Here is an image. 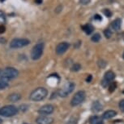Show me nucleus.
<instances>
[{
	"label": "nucleus",
	"mask_w": 124,
	"mask_h": 124,
	"mask_svg": "<svg viewBox=\"0 0 124 124\" xmlns=\"http://www.w3.org/2000/svg\"><path fill=\"white\" fill-rule=\"evenodd\" d=\"M48 92L45 87H37L31 92L29 95V99L32 101L38 102L41 101L47 96Z\"/></svg>",
	"instance_id": "1"
},
{
	"label": "nucleus",
	"mask_w": 124,
	"mask_h": 124,
	"mask_svg": "<svg viewBox=\"0 0 124 124\" xmlns=\"http://www.w3.org/2000/svg\"><path fill=\"white\" fill-rule=\"evenodd\" d=\"M18 74H19L18 70L15 69V68L8 67V68H6L5 69L2 70L0 78H1L2 81H4L8 83V81H9L10 79L16 78V77L18 76Z\"/></svg>",
	"instance_id": "2"
},
{
	"label": "nucleus",
	"mask_w": 124,
	"mask_h": 124,
	"mask_svg": "<svg viewBox=\"0 0 124 124\" xmlns=\"http://www.w3.org/2000/svg\"><path fill=\"white\" fill-rule=\"evenodd\" d=\"M18 113V109L14 105H6L0 108V115L9 118L16 115Z\"/></svg>",
	"instance_id": "3"
},
{
	"label": "nucleus",
	"mask_w": 124,
	"mask_h": 124,
	"mask_svg": "<svg viewBox=\"0 0 124 124\" xmlns=\"http://www.w3.org/2000/svg\"><path fill=\"white\" fill-rule=\"evenodd\" d=\"M43 50H44V44L43 43H38L32 48L31 51V58L32 60H38L39 58L43 54Z\"/></svg>",
	"instance_id": "4"
},
{
	"label": "nucleus",
	"mask_w": 124,
	"mask_h": 124,
	"mask_svg": "<svg viewBox=\"0 0 124 124\" xmlns=\"http://www.w3.org/2000/svg\"><path fill=\"white\" fill-rule=\"evenodd\" d=\"M30 41L27 38H14L11 41L10 48L12 49H17L29 45Z\"/></svg>",
	"instance_id": "5"
},
{
	"label": "nucleus",
	"mask_w": 124,
	"mask_h": 124,
	"mask_svg": "<svg viewBox=\"0 0 124 124\" xmlns=\"http://www.w3.org/2000/svg\"><path fill=\"white\" fill-rule=\"evenodd\" d=\"M85 96L86 94L84 91H79V92H77L71 100V106H77V105H80L85 100Z\"/></svg>",
	"instance_id": "6"
},
{
	"label": "nucleus",
	"mask_w": 124,
	"mask_h": 124,
	"mask_svg": "<svg viewBox=\"0 0 124 124\" xmlns=\"http://www.w3.org/2000/svg\"><path fill=\"white\" fill-rule=\"evenodd\" d=\"M75 88V84L71 82H68L63 86L62 89L58 91V95L61 97H66L70 93L73 92Z\"/></svg>",
	"instance_id": "7"
},
{
	"label": "nucleus",
	"mask_w": 124,
	"mask_h": 124,
	"mask_svg": "<svg viewBox=\"0 0 124 124\" xmlns=\"http://www.w3.org/2000/svg\"><path fill=\"white\" fill-rule=\"evenodd\" d=\"M54 110V107L52 105H45L43 106H41V108L39 109L38 113L41 115H49V114H51Z\"/></svg>",
	"instance_id": "8"
},
{
	"label": "nucleus",
	"mask_w": 124,
	"mask_h": 124,
	"mask_svg": "<svg viewBox=\"0 0 124 124\" xmlns=\"http://www.w3.org/2000/svg\"><path fill=\"white\" fill-rule=\"evenodd\" d=\"M69 47H70V44L68 43H67V42H62V43H60L58 44L57 47H56L55 51L58 55H62L66 52L67 51V49L69 48Z\"/></svg>",
	"instance_id": "9"
},
{
	"label": "nucleus",
	"mask_w": 124,
	"mask_h": 124,
	"mask_svg": "<svg viewBox=\"0 0 124 124\" xmlns=\"http://www.w3.org/2000/svg\"><path fill=\"white\" fill-rule=\"evenodd\" d=\"M54 122L53 118L47 115H41L36 119L37 124H52Z\"/></svg>",
	"instance_id": "10"
},
{
	"label": "nucleus",
	"mask_w": 124,
	"mask_h": 124,
	"mask_svg": "<svg viewBox=\"0 0 124 124\" xmlns=\"http://www.w3.org/2000/svg\"><path fill=\"white\" fill-rule=\"evenodd\" d=\"M116 114H117L116 111H114V110H107V111L105 112L104 114H103L102 118L104 119H109V118H114Z\"/></svg>",
	"instance_id": "11"
},
{
	"label": "nucleus",
	"mask_w": 124,
	"mask_h": 124,
	"mask_svg": "<svg viewBox=\"0 0 124 124\" xmlns=\"http://www.w3.org/2000/svg\"><path fill=\"white\" fill-rule=\"evenodd\" d=\"M114 78H115V74L112 71H107L106 73L105 74V76H104V79L108 82L113 81Z\"/></svg>",
	"instance_id": "12"
},
{
	"label": "nucleus",
	"mask_w": 124,
	"mask_h": 124,
	"mask_svg": "<svg viewBox=\"0 0 124 124\" xmlns=\"http://www.w3.org/2000/svg\"><path fill=\"white\" fill-rule=\"evenodd\" d=\"M121 23H122V20L120 19H115L111 23V27L113 28V29H114L115 31H118L121 27Z\"/></svg>",
	"instance_id": "13"
},
{
	"label": "nucleus",
	"mask_w": 124,
	"mask_h": 124,
	"mask_svg": "<svg viewBox=\"0 0 124 124\" xmlns=\"http://www.w3.org/2000/svg\"><path fill=\"white\" fill-rule=\"evenodd\" d=\"M102 109V105H101V103L99 101H95L93 103L92 105V110L94 112H99Z\"/></svg>",
	"instance_id": "14"
},
{
	"label": "nucleus",
	"mask_w": 124,
	"mask_h": 124,
	"mask_svg": "<svg viewBox=\"0 0 124 124\" xmlns=\"http://www.w3.org/2000/svg\"><path fill=\"white\" fill-rule=\"evenodd\" d=\"M20 98H21V95H20V94L13 93V94H11L8 96V100L11 102H16V101H18V100H20Z\"/></svg>",
	"instance_id": "15"
},
{
	"label": "nucleus",
	"mask_w": 124,
	"mask_h": 124,
	"mask_svg": "<svg viewBox=\"0 0 124 124\" xmlns=\"http://www.w3.org/2000/svg\"><path fill=\"white\" fill-rule=\"evenodd\" d=\"M82 29H83L87 34H92V32L93 31V27L90 24H87L82 26Z\"/></svg>",
	"instance_id": "16"
},
{
	"label": "nucleus",
	"mask_w": 124,
	"mask_h": 124,
	"mask_svg": "<svg viewBox=\"0 0 124 124\" xmlns=\"http://www.w3.org/2000/svg\"><path fill=\"white\" fill-rule=\"evenodd\" d=\"M81 69V65L78 64V63H76V64H74L71 67V71H73V72H77V71H79V69Z\"/></svg>",
	"instance_id": "17"
},
{
	"label": "nucleus",
	"mask_w": 124,
	"mask_h": 124,
	"mask_svg": "<svg viewBox=\"0 0 124 124\" xmlns=\"http://www.w3.org/2000/svg\"><path fill=\"white\" fill-rule=\"evenodd\" d=\"M91 39H92V41L94 42V43H97V42H99L100 39H101V35H100V34H98V33H97V34H94L92 36Z\"/></svg>",
	"instance_id": "18"
},
{
	"label": "nucleus",
	"mask_w": 124,
	"mask_h": 124,
	"mask_svg": "<svg viewBox=\"0 0 124 124\" xmlns=\"http://www.w3.org/2000/svg\"><path fill=\"white\" fill-rule=\"evenodd\" d=\"M77 123H78V117L72 116L71 118L69 119V121L67 122V124H77Z\"/></svg>",
	"instance_id": "19"
},
{
	"label": "nucleus",
	"mask_w": 124,
	"mask_h": 124,
	"mask_svg": "<svg viewBox=\"0 0 124 124\" xmlns=\"http://www.w3.org/2000/svg\"><path fill=\"white\" fill-rule=\"evenodd\" d=\"M5 22H6V16H5V14H4L3 11H0V23L3 25V23H5Z\"/></svg>",
	"instance_id": "20"
},
{
	"label": "nucleus",
	"mask_w": 124,
	"mask_h": 124,
	"mask_svg": "<svg viewBox=\"0 0 124 124\" xmlns=\"http://www.w3.org/2000/svg\"><path fill=\"white\" fill-rule=\"evenodd\" d=\"M8 86V83L7 82H4V81H2L0 80V90H3V89H6L7 87Z\"/></svg>",
	"instance_id": "21"
},
{
	"label": "nucleus",
	"mask_w": 124,
	"mask_h": 124,
	"mask_svg": "<svg viewBox=\"0 0 124 124\" xmlns=\"http://www.w3.org/2000/svg\"><path fill=\"white\" fill-rule=\"evenodd\" d=\"M104 35L106 36V38H109L112 36V31L109 29H106L104 31Z\"/></svg>",
	"instance_id": "22"
},
{
	"label": "nucleus",
	"mask_w": 124,
	"mask_h": 124,
	"mask_svg": "<svg viewBox=\"0 0 124 124\" xmlns=\"http://www.w3.org/2000/svg\"><path fill=\"white\" fill-rule=\"evenodd\" d=\"M116 86H117L116 83H111L110 85H109V92H113L115 90Z\"/></svg>",
	"instance_id": "23"
},
{
	"label": "nucleus",
	"mask_w": 124,
	"mask_h": 124,
	"mask_svg": "<svg viewBox=\"0 0 124 124\" xmlns=\"http://www.w3.org/2000/svg\"><path fill=\"white\" fill-rule=\"evenodd\" d=\"M103 13H104L105 16H107V17H111L112 16V12L110 11V10H109V9H104Z\"/></svg>",
	"instance_id": "24"
},
{
	"label": "nucleus",
	"mask_w": 124,
	"mask_h": 124,
	"mask_svg": "<svg viewBox=\"0 0 124 124\" xmlns=\"http://www.w3.org/2000/svg\"><path fill=\"white\" fill-rule=\"evenodd\" d=\"M89 121H90L91 124H95L97 121H99V120H98V117L97 116H93V117H92V118H90Z\"/></svg>",
	"instance_id": "25"
},
{
	"label": "nucleus",
	"mask_w": 124,
	"mask_h": 124,
	"mask_svg": "<svg viewBox=\"0 0 124 124\" xmlns=\"http://www.w3.org/2000/svg\"><path fill=\"white\" fill-rule=\"evenodd\" d=\"M106 62L104 61V60H101L98 61V65H99L101 68H104L105 66H106Z\"/></svg>",
	"instance_id": "26"
},
{
	"label": "nucleus",
	"mask_w": 124,
	"mask_h": 124,
	"mask_svg": "<svg viewBox=\"0 0 124 124\" xmlns=\"http://www.w3.org/2000/svg\"><path fill=\"white\" fill-rule=\"evenodd\" d=\"M119 108L121 109L122 111L124 112V100H121L120 103H119Z\"/></svg>",
	"instance_id": "27"
},
{
	"label": "nucleus",
	"mask_w": 124,
	"mask_h": 124,
	"mask_svg": "<svg viewBox=\"0 0 124 124\" xmlns=\"http://www.w3.org/2000/svg\"><path fill=\"white\" fill-rule=\"evenodd\" d=\"M6 31V28L3 25H0V34H3Z\"/></svg>",
	"instance_id": "28"
},
{
	"label": "nucleus",
	"mask_w": 124,
	"mask_h": 124,
	"mask_svg": "<svg viewBox=\"0 0 124 124\" xmlns=\"http://www.w3.org/2000/svg\"><path fill=\"white\" fill-rule=\"evenodd\" d=\"M91 0H79V2H80L81 4H83V5H86V4H88L90 3Z\"/></svg>",
	"instance_id": "29"
},
{
	"label": "nucleus",
	"mask_w": 124,
	"mask_h": 124,
	"mask_svg": "<svg viewBox=\"0 0 124 124\" xmlns=\"http://www.w3.org/2000/svg\"><path fill=\"white\" fill-rule=\"evenodd\" d=\"M109 82L105 80V79H103V81L101 82V84H102L103 86H105V87H106V86H107V85L109 84Z\"/></svg>",
	"instance_id": "30"
},
{
	"label": "nucleus",
	"mask_w": 124,
	"mask_h": 124,
	"mask_svg": "<svg viewBox=\"0 0 124 124\" xmlns=\"http://www.w3.org/2000/svg\"><path fill=\"white\" fill-rule=\"evenodd\" d=\"M94 19H95V20H102V18H101V16L97 15H97H95V16H94Z\"/></svg>",
	"instance_id": "31"
},
{
	"label": "nucleus",
	"mask_w": 124,
	"mask_h": 124,
	"mask_svg": "<svg viewBox=\"0 0 124 124\" xmlns=\"http://www.w3.org/2000/svg\"><path fill=\"white\" fill-rule=\"evenodd\" d=\"M92 78H93V77L91 74H89V75L88 76V78H86V81H87V83H90L91 81H92Z\"/></svg>",
	"instance_id": "32"
},
{
	"label": "nucleus",
	"mask_w": 124,
	"mask_h": 124,
	"mask_svg": "<svg viewBox=\"0 0 124 124\" xmlns=\"http://www.w3.org/2000/svg\"><path fill=\"white\" fill-rule=\"evenodd\" d=\"M35 3L37 4H41L42 3V0H35Z\"/></svg>",
	"instance_id": "33"
},
{
	"label": "nucleus",
	"mask_w": 124,
	"mask_h": 124,
	"mask_svg": "<svg viewBox=\"0 0 124 124\" xmlns=\"http://www.w3.org/2000/svg\"><path fill=\"white\" fill-rule=\"evenodd\" d=\"M95 124H103V122H102V121H100V120H99V121H97V123H96Z\"/></svg>",
	"instance_id": "34"
},
{
	"label": "nucleus",
	"mask_w": 124,
	"mask_h": 124,
	"mask_svg": "<svg viewBox=\"0 0 124 124\" xmlns=\"http://www.w3.org/2000/svg\"><path fill=\"white\" fill-rule=\"evenodd\" d=\"M2 123H3V120H2V119H1V118H0V124H1Z\"/></svg>",
	"instance_id": "35"
},
{
	"label": "nucleus",
	"mask_w": 124,
	"mask_h": 124,
	"mask_svg": "<svg viewBox=\"0 0 124 124\" xmlns=\"http://www.w3.org/2000/svg\"><path fill=\"white\" fill-rule=\"evenodd\" d=\"M123 58L124 59V52H123Z\"/></svg>",
	"instance_id": "36"
},
{
	"label": "nucleus",
	"mask_w": 124,
	"mask_h": 124,
	"mask_svg": "<svg viewBox=\"0 0 124 124\" xmlns=\"http://www.w3.org/2000/svg\"><path fill=\"white\" fill-rule=\"evenodd\" d=\"M1 72H2V70H1V69H0V75H1Z\"/></svg>",
	"instance_id": "37"
},
{
	"label": "nucleus",
	"mask_w": 124,
	"mask_h": 124,
	"mask_svg": "<svg viewBox=\"0 0 124 124\" xmlns=\"http://www.w3.org/2000/svg\"><path fill=\"white\" fill-rule=\"evenodd\" d=\"M24 124H27V123H24Z\"/></svg>",
	"instance_id": "38"
}]
</instances>
